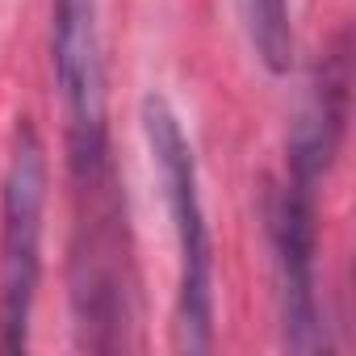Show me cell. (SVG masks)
I'll return each mask as SVG.
<instances>
[{"instance_id":"5b68a950","label":"cell","mask_w":356,"mask_h":356,"mask_svg":"<svg viewBox=\"0 0 356 356\" xmlns=\"http://www.w3.org/2000/svg\"><path fill=\"white\" fill-rule=\"evenodd\" d=\"M239 13L248 26V42L268 76H285L293 67V22L289 0H239Z\"/></svg>"},{"instance_id":"6da1fadb","label":"cell","mask_w":356,"mask_h":356,"mask_svg":"<svg viewBox=\"0 0 356 356\" xmlns=\"http://www.w3.org/2000/svg\"><path fill=\"white\" fill-rule=\"evenodd\" d=\"M143 134L159 176V193L176 239V348L210 352L214 348V243L202 206V181L193 143L159 92L143 97Z\"/></svg>"},{"instance_id":"7a4b0ae2","label":"cell","mask_w":356,"mask_h":356,"mask_svg":"<svg viewBox=\"0 0 356 356\" xmlns=\"http://www.w3.org/2000/svg\"><path fill=\"white\" fill-rule=\"evenodd\" d=\"M47 151L30 118L17 122L0 181V352L30 348V318L42 281Z\"/></svg>"},{"instance_id":"277c9868","label":"cell","mask_w":356,"mask_h":356,"mask_svg":"<svg viewBox=\"0 0 356 356\" xmlns=\"http://www.w3.org/2000/svg\"><path fill=\"white\" fill-rule=\"evenodd\" d=\"M268 243L285 348L327 352L331 339L318 306V176L285 168V181L268 193Z\"/></svg>"},{"instance_id":"3957f363","label":"cell","mask_w":356,"mask_h":356,"mask_svg":"<svg viewBox=\"0 0 356 356\" xmlns=\"http://www.w3.org/2000/svg\"><path fill=\"white\" fill-rule=\"evenodd\" d=\"M51 59L63 101L67 168L72 181H88L113 168L109 105H105V47L97 0H55L51 9Z\"/></svg>"}]
</instances>
